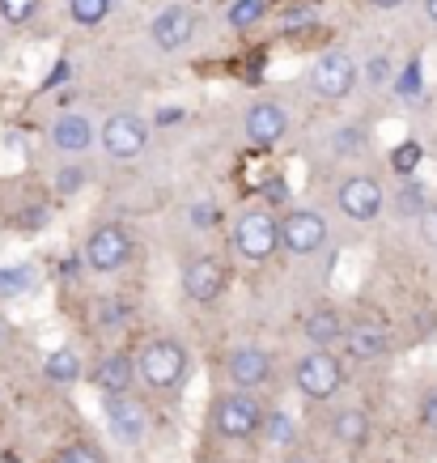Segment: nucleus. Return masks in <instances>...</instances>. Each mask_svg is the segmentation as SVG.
<instances>
[{
	"label": "nucleus",
	"instance_id": "nucleus-1",
	"mask_svg": "<svg viewBox=\"0 0 437 463\" xmlns=\"http://www.w3.org/2000/svg\"><path fill=\"white\" fill-rule=\"evenodd\" d=\"M136 370H141L144 395L157 400H174L183 395L187 379H191V349L179 336H149L136 345Z\"/></svg>",
	"mask_w": 437,
	"mask_h": 463
},
{
	"label": "nucleus",
	"instance_id": "nucleus-2",
	"mask_svg": "<svg viewBox=\"0 0 437 463\" xmlns=\"http://www.w3.org/2000/svg\"><path fill=\"white\" fill-rule=\"evenodd\" d=\"M229 251L238 255L242 264H268L281 251V217L268 204H242L229 217Z\"/></svg>",
	"mask_w": 437,
	"mask_h": 463
},
{
	"label": "nucleus",
	"instance_id": "nucleus-3",
	"mask_svg": "<svg viewBox=\"0 0 437 463\" xmlns=\"http://www.w3.org/2000/svg\"><path fill=\"white\" fill-rule=\"evenodd\" d=\"M264 417H268V404L259 400V392H238V387L221 392L209 408V425L221 442H255L264 430Z\"/></svg>",
	"mask_w": 437,
	"mask_h": 463
},
{
	"label": "nucleus",
	"instance_id": "nucleus-4",
	"mask_svg": "<svg viewBox=\"0 0 437 463\" xmlns=\"http://www.w3.org/2000/svg\"><path fill=\"white\" fill-rule=\"evenodd\" d=\"M349 387V362L331 349H306L293 362V392L306 404H331Z\"/></svg>",
	"mask_w": 437,
	"mask_h": 463
},
{
	"label": "nucleus",
	"instance_id": "nucleus-5",
	"mask_svg": "<svg viewBox=\"0 0 437 463\" xmlns=\"http://www.w3.org/2000/svg\"><path fill=\"white\" fill-rule=\"evenodd\" d=\"M331 242V222L314 204H293L281 213V251L289 260H314Z\"/></svg>",
	"mask_w": 437,
	"mask_h": 463
},
{
	"label": "nucleus",
	"instance_id": "nucleus-6",
	"mask_svg": "<svg viewBox=\"0 0 437 463\" xmlns=\"http://www.w3.org/2000/svg\"><path fill=\"white\" fill-rule=\"evenodd\" d=\"M132 255H136V242L127 234L124 222H102L89 230V239L81 247V260L89 272H98V277H115V272H124L132 264Z\"/></svg>",
	"mask_w": 437,
	"mask_h": 463
},
{
	"label": "nucleus",
	"instance_id": "nucleus-7",
	"mask_svg": "<svg viewBox=\"0 0 437 463\" xmlns=\"http://www.w3.org/2000/svg\"><path fill=\"white\" fill-rule=\"evenodd\" d=\"M336 209H339V217H349L353 225L378 222L382 209H386V187H382L378 175L353 170V175H344L336 183Z\"/></svg>",
	"mask_w": 437,
	"mask_h": 463
},
{
	"label": "nucleus",
	"instance_id": "nucleus-8",
	"mask_svg": "<svg viewBox=\"0 0 437 463\" xmlns=\"http://www.w3.org/2000/svg\"><path fill=\"white\" fill-rule=\"evenodd\" d=\"M306 85H311V94L319 102H344L357 85H361V64H357L349 52L331 47V52H323V56L311 64Z\"/></svg>",
	"mask_w": 437,
	"mask_h": 463
},
{
	"label": "nucleus",
	"instance_id": "nucleus-9",
	"mask_svg": "<svg viewBox=\"0 0 437 463\" xmlns=\"http://www.w3.org/2000/svg\"><path fill=\"white\" fill-rule=\"evenodd\" d=\"M149 137H153V124L141 119L136 111H115L98 128V145L111 162H136V157H144Z\"/></svg>",
	"mask_w": 437,
	"mask_h": 463
},
{
	"label": "nucleus",
	"instance_id": "nucleus-10",
	"mask_svg": "<svg viewBox=\"0 0 437 463\" xmlns=\"http://www.w3.org/2000/svg\"><path fill=\"white\" fill-rule=\"evenodd\" d=\"M102 421H107L115 442H124V447H141V442H149V434H153V412H149V404H144L136 392L107 395V400H102Z\"/></svg>",
	"mask_w": 437,
	"mask_h": 463
},
{
	"label": "nucleus",
	"instance_id": "nucleus-11",
	"mask_svg": "<svg viewBox=\"0 0 437 463\" xmlns=\"http://www.w3.org/2000/svg\"><path fill=\"white\" fill-rule=\"evenodd\" d=\"M344 353H349V362H357V365L386 362V357L395 353L391 323L382 319V315H357V319H349V332H344Z\"/></svg>",
	"mask_w": 437,
	"mask_h": 463
},
{
	"label": "nucleus",
	"instance_id": "nucleus-12",
	"mask_svg": "<svg viewBox=\"0 0 437 463\" xmlns=\"http://www.w3.org/2000/svg\"><path fill=\"white\" fill-rule=\"evenodd\" d=\"M229 281H234V272L221 255H196L183 268V298L191 307H212V302L226 298Z\"/></svg>",
	"mask_w": 437,
	"mask_h": 463
},
{
	"label": "nucleus",
	"instance_id": "nucleus-13",
	"mask_svg": "<svg viewBox=\"0 0 437 463\" xmlns=\"http://www.w3.org/2000/svg\"><path fill=\"white\" fill-rule=\"evenodd\" d=\"M272 374H276V357H272V349L255 345V340H242V345H234V349L226 353V379H229V387H238V392L268 387Z\"/></svg>",
	"mask_w": 437,
	"mask_h": 463
},
{
	"label": "nucleus",
	"instance_id": "nucleus-14",
	"mask_svg": "<svg viewBox=\"0 0 437 463\" xmlns=\"http://www.w3.org/2000/svg\"><path fill=\"white\" fill-rule=\"evenodd\" d=\"M89 387H98V395H132L141 387V370H136V353L111 349L89 365Z\"/></svg>",
	"mask_w": 437,
	"mask_h": 463
},
{
	"label": "nucleus",
	"instance_id": "nucleus-15",
	"mask_svg": "<svg viewBox=\"0 0 437 463\" xmlns=\"http://www.w3.org/2000/svg\"><path fill=\"white\" fill-rule=\"evenodd\" d=\"M289 111H284L281 102L272 99H259L246 107V115H242V137L255 145V149H272V145H281L284 137H289Z\"/></svg>",
	"mask_w": 437,
	"mask_h": 463
},
{
	"label": "nucleus",
	"instance_id": "nucleus-16",
	"mask_svg": "<svg viewBox=\"0 0 437 463\" xmlns=\"http://www.w3.org/2000/svg\"><path fill=\"white\" fill-rule=\"evenodd\" d=\"M149 39L157 52H183L187 43L196 39V9L191 5H166L162 14L149 22Z\"/></svg>",
	"mask_w": 437,
	"mask_h": 463
},
{
	"label": "nucleus",
	"instance_id": "nucleus-17",
	"mask_svg": "<svg viewBox=\"0 0 437 463\" xmlns=\"http://www.w3.org/2000/svg\"><path fill=\"white\" fill-rule=\"evenodd\" d=\"M98 141V128L94 119L81 111H64L56 115V124H51V145H56V154H64L69 162H81L89 149Z\"/></svg>",
	"mask_w": 437,
	"mask_h": 463
},
{
	"label": "nucleus",
	"instance_id": "nucleus-18",
	"mask_svg": "<svg viewBox=\"0 0 437 463\" xmlns=\"http://www.w3.org/2000/svg\"><path fill=\"white\" fill-rule=\"evenodd\" d=\"M344 332H349V315L331 302H319L302 315V336L311 349H336V345H344Z\"/></svg>",
	"mask_w": 437,
	"mask_h": 463
},
{
	"label": "nucleus",
	"instance_id": "nucleus-19",
	"mask_svg": "<svg viewBox=\"0 0 437 463\" xmlns=\"http://www.w3.org/2000/svg\"><path fill=\"white\" fill-rule=\"evenodd\" d=\"M327 434L336 442L339 450H361L374 434V421H369V412L361 404H339L331 417H327Z\"/></svg>",
	"mask_w": 437,
	"mask_h": 463
},
{
	"label": "nucleus",
	"instance_id": "nucleus-20",
	"mask_svg": "<svg viewBox=\"0 0 437 463\" xmlns=\"http://www.w3.org/2000/svg\"><path fill=\"white\" fill-rule=\"evenodd\" d=\"M85 374H89V370H85L81 353L72 349V345H60V349H51L42 357V379L56 383V387H77Z\"/></svg>",
	"mask_w": 437,
	"mask_h": 463
},
{
	"label": "nucleus",
	"instance_id": "nucleus-21",
	"mask_svg": "<svg viewBox=\"0 0 437 463\" xmlns=\"http://www.w3.org/2000/svg\"><path fill=\"white\" fill-rule=\"evenodd\" d=\"M255 442H259V447H268V450H293L297 447V417L293 412H284V408H268L264 430H259Z\"/></svg>",
	"mask_w": 437,
	"mask_h": 463
},
{
	"label": "nucleus",
	"instance_id": "nucleus-22",
	"mask_svg": "<svg viewBox=\"0 0 437 463\" xmlns=\"http://www.w3.org/2000/svg\"><path fill=\"white\" fill-rule=\"evenodd\" d=\"M89 315H94V327L98 332H119V327H127V319H132V307H127L119 294H102L94 307H89Z\"/></svg>",
	"mask_w": 437,
	"mask_h": 463
},
{
	"label": "nucleus",
	"instance_id": "nucleus-23",
	"mask_svg": "<svg viewBox=\"0 0 437 463\" xmlns=\"http://www.w3.org/2000/svg\"><path fill=\"white\" fill-rule=\"evenodd\" d=\"M369 145V132L366 124H339L331 137H327V149H331V157H361Z\"/></svg>",
	"mask_w": 437,
	"mask_h": 463
},
{
	"label": "nucleus",
	"instance_id": "nucleus-24",
	"mask_svg": "<svg viewBox=\"0 0 437 463\" xmlns=\"http://www.w3.org/2000/svg\"><path fill=\"white\" fill-rule=\"evenodd\" d=\"M51 463H107L98 442H89V438H69V442H60L51 450Z\"/></svg>",
	"mask_w": 437,
	"mask_h": 463
},
{
	"label": "nucleus",
	"instance_id": "nucleus-25",
	"mask_svg": "<svg viewBox=\"0 0 437 463\" xmlns=\"http://www.w3.org/2000/svg\"><path fill=\"white\" fill-rule=\"evenodd\" d=\"M111 9H115V0H69L72 26H85V30L102 26V22L111 17Z\"/></svg>",
	"mask_w": 437,
	"mask_h": 463
},
{
	"label": "nucleus",
	"instance_id": "nucleus-26",
	"mask_svg": "<svg viewBox=\"0 0 437 463\" xmlns=\"http://www.w3.org/2000/svg\"><path fill=\"white\" fill-rule=\"evenodd\" d=\"M264 17H268V0H234V5H229V26L234 30H255L259 26V22H264Z\"/></svg>",
	"mask_w": 437,
	"mask_h": 463
},
{
	"label": "nucleus",
	"instance_id": "nucleus-27",
	"mask_svg": "<svg viewBox=\"0 0 437 463\" xmlns=\"http://www.w3.org/2000/svg\"><path fill=\"white\" fill-rule=\"evenodd\" d=\"M187 222H191V230L209 234V230H221V225H226V209H221L217 200H196V204L187 209Z\"/></svg>",
	"mask_w": 437,
	"mask_h": 463
},
{
	"label": "nucleus",
	"instance_id": "nucleus-28",
	"mask_svg": "<svg viewBox=\"0 0 437 463\" xmlns=\"http://www.w3.org/2000/svg\"><path fill=\"white\" fill-rule=\"evenodd\" d=\"M85 187H89V166H85V162H64V166L56 170L60 196H81Z\"/></svg>",
	"mask_w": 437,
	"mask_h": 463
},
{
	"label": "nucleus",
	"instance_id": "nucleus-29",
	"mask_svg": "<svg viewBox=\"0 0 437 463\" xmlns=\"http://www.w3.org/2000/svg\"><path fill=\"white\" fill-rule=\"evenodd\" d=\"M421 162H424V149H421V141H399L395 149H391V170H395L399 179H412Z\"/></svg>",
	"mask_w": 437,
	"mask_h": 463
},
{
	"label": "nucleus",
	"instance_id": "nucleus-30",
	"mask_svg": "<svg viewBox=\"0 0 437 463\" xmlns=\"http://www.w3.org/2000/svg\"><path fill=\"white\" fill-rule=\"evenodd\" d=\"M433 200L424 196V187L416 179H408L404 183V192H399V200H395V209H399V217H412V222H421L424 217V209H429Z\"/></svg>",
	"mask_w": 437,
	"mask_h": 463
},
{
	"label": "nucleus",
	"instance_id": "nucleus-31",
	"mask_svg": "<svg viewBox=\"0 0 437 463\" xmlns=\"http://www.w3.org/2000/svg\"><path fill=\"white\" fill-rule=\"evenodd\" d=\"M30 285H34V272L30 268H0V298H22L30 294Z\"/></svg>",
	"mask_w": 437,
	"mask_h": 463
},
{
	"label": "nucleus",
	"instance_id": "nucleus-32",
	"mask_svg": "<svg viewBox=\"0 0 437 463\" xmlns=\"http://www.w3.org/2000/svg\"><path fill=\"white\" fill-rule=\"evenodd\" d=\"M39 14V0H0V22L5 26H30Z\"/></svg>",
	"mask_w": 437,
	"mask_h": 463
},
{
	"label": "nucleus",
	"instance_id": "nucleus-33",
	"mask_svg": "<svg viewBox=\"0 0 437 463\" xmlns=\"http://www.w3.org/2000/svg\"><path fill=\"white\" fill-rule=\"evenodd\" d=\"M361 81H366L369 90H382V85H391V81H395L391 56H369L366 64H361Z\"/></svg>",
	"mask_w": 437,
	"mask_h": 463
},
{
	"label": "nucleus",
	"instance_id": "nucleus-34",
	"mask_svg": "<svg viewBox=\"0 0 437 463\" xmlns=\"http://www.w3.org/2000/svg\"><path fill=\"white\" fill-rule=\"evenodd\" d=\"M416 421H421L424 434L437 438V387H424L421 404H416Z\"/></svg>",
	"mask_w": 437,
	"mask_h": 463
},
{
	"label": "nucleus",
	"instance_id": "nucleus-35",
	"mask_svg": "<svg viewBox=\"0 0 437 463\" xmlns=\"http://www.w3.org/2000/svg\"><path fill=\"white\" fill-rule=\"evenodd\" d=\"M395 94H399V99H412V94H421V60H412L408 69L399 72Z\"/></svg>",
	"mask_w": 437,
	"mask_h": 463
},
{
	"label": "nucleus",
	"instance_id": "nucleus-36",
	"mask_svg": "<svg viewBox=\"0 0 437 463\" xmlns=\"http://www.w3.org/2000/svg\"><path fill=\"white\" fill-rule=\"evenodd\" d=\"M416 230H421V242H424V247H433V251H437V200L429 204V209H424V217L416 222Z\"/></svg>",
	"mask_w": 437,
	"mask_h": 463
},
{
	"label": "nucleus",
	"instance_id": "nucleus-37",
	"mask_svg": "<svg viewBox=\"0 0 437 463\" xmlns=\"http://www.w3.org/2000/svg\"><path fill=\"white\" fill-rule=\"evenodd\" d=\"M302 26H314V9H289V14L281 17V30H302Z\"/></svg>",
	"mask_w": 437,
	"mask_h": 463
},
{
	"label": "nucleus",
	"instance_id": "nucleus-38",
	"mask_svg": "<svg viewBox=\"0 0 437 463\" xmlns=\"http://www.w3.org/2000/svg\"><path fill=\"white\" fill-rule=\"evenodd\" d=\"M183 119H187V111H183V107H162V111H157V119H153V124H157V128H170V124H183Z\"/></svg>",
	"mask_w": 437,
	"mask_h": 463
},
{
	"label": "nucleus",
	"instance_id": "nucleus-39",
	"mask_svg": "<svg viewBox=\"0 0 437 463\" xmlns=\"http://www.w3.org/2000/svg\"><path fill=\"white\" fill-rule=\"evenodd\" d=\"M281 463H319V459H314V455H284Z\"/></svg>",
	"mask_w": 437,
	"mask_h": 463
},
{
	"label": "nucleus",
	"instance_id": "nucleus-40",
	"mask_svg": "<svg viewBox=\"0 0 437 463\" xmlns=\"http://www.w3.org/2000/svg\"><path fill=\"white\" fill-rule=\"evenodd\" d=\"M424 17H429V22L437 26V0H424Z\"/></svg>",
	"mask_w": 437,
	"mask_h": 463
},
{
	"label": "nucleus",
	"instance_id": "nucleus-41",
	"mask_svg": "<svg viewBox=\"0 0 437 463\" xmlns=\"http://www.w3.org/2000/svg\"><path fill=\"white\" fill-rule=\"evenodd\" d=\"M369 5H374V9H399L404 0H369Z\"/></svg>",
	"mask_w": 437,
	"mask_h": 463
}]
</instances>
